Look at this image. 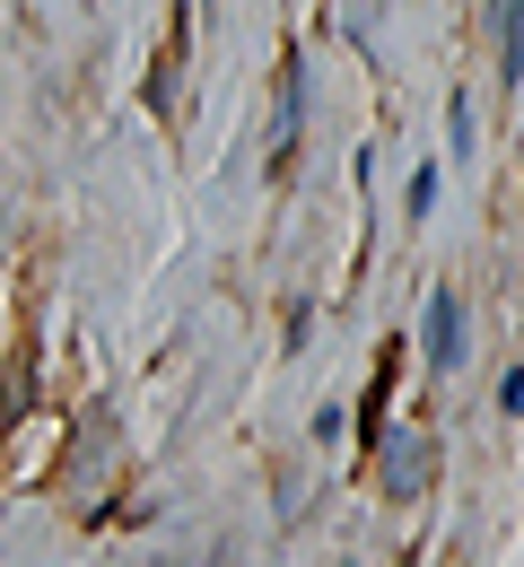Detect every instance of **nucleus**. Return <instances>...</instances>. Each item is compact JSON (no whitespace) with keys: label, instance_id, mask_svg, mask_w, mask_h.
<instances>
[{"label":"nucleus","instance_id":"nucleus-1","mask_svg":"<svg viewBox=\"0 0 524 567\" xmlns=\"http://www.w3.org/2000/svg\"><path fill=\"white\" fill-rule=\"evenodd\" d=\"M376 472H384V497H420L429 472H438V445L429 436H384L376 445Z\"/></svg>","mask_w":524,"mask_h":567},{"label":"nucleus","instance_id":"nucleus-2","mask_svg":"<svg viewBox=\"0 0 524 567\" xmlns=\"http://www.w3.org/2000/svg\"><path fill=\"white\" fill-rule=\"evenodd\" d=\"M420 358L429 367H463V306H454V288H438L429 315H420Z\"/></svg>","mask_w":524,"mask_h":567},{"label":"nucleus","instance_id":"nucleus-3","mask_svg":"<svg viewBox=\"0 0 524 567\" xmlns=\"http://www.w3.org/2000/svg\"><path fill=\"white\" fill-rule=\"evenodd\" d=\"M298 105H306V71H298V62H280V148H271V166L298 157Z\"/></svg>","mask_w":524,"mask_h":567}]
</instances>
